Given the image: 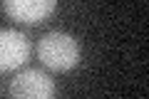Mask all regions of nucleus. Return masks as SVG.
I'll use <instances>...</instances> for the list:
<instances>
[{
    "instance_id": "nucleus-2",
    "label": "nucleus",
    "mask_w": 149,
    "mask_h": 99,
    "mask_svg": "<svg viewBox=\"0 0 149 99\" xmlns=\"http://www.w3.org/2000/svg\"><path fill=\"white\" fill-rule=\"evenodd\" d=\"M10 99H55V82L40 69H22L10 82Z\"/></svg>"
},
{
    "instance_id": "nucleus-1",
    "label": "nucleus",
    "mask_w": 149,
    "mask_h": 99,
    "mask_svg": "<svg viewBox=\"0 0 149 99\" xmlns=\"http://www.w3.org/2000/svg\"><path fill=\"white\" fill-rule=\"evenodd\" d=\"M37 57L45 67L55 69V72H67L80 62V42L70 32L50 30L37 42Z\"/></svg>"
},
{
    "instance_id": "nucleus-4",
    "label": "nucleus",
    "mask_w": 149,
    "mask_h": 99,
    "mask_svg": "<svg viewBox=\"0 0 149 99\" xmlns=\"http://www.w3.org/2000/svg\"><path fill=\"white\" fill-rule=\"evenodd\" d=\"M57 3L55 0H5L3 3V10L13 17V20L27 22V25H35V22H42L47 15H52Z\"/></svg>"
},
{
    "instance_id": "nucleus-3",
    "label": "nucleus",
    "mask_w": 149,
    "mask_h": 99,
    "mask_svg": "<svg viewBox=\"0 0 149 99\" xmlns=\"http://www.w3.org/2000/svg\"><path fill=\"white\" fill-rule=\"evenodd\" d=\"M27 55H30V40L20 30L0 27V72L17 69L27 62Z\"/></svg>"
}]
</instances>
